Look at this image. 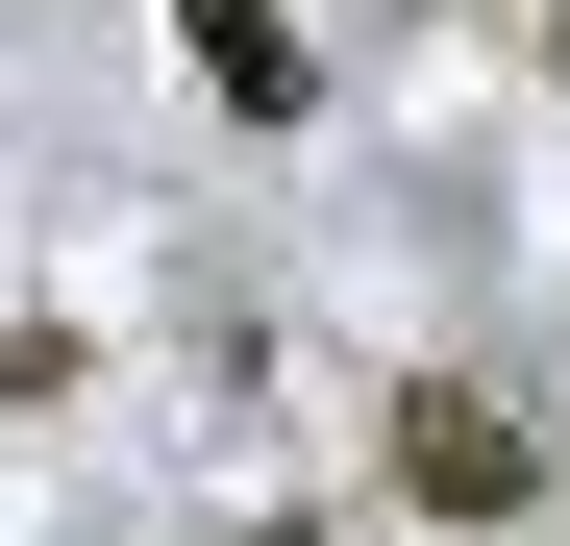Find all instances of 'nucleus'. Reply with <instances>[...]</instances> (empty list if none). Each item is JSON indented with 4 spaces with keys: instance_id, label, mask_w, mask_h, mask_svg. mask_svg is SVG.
I'll return each instance as SVG.
<instances>
[{
    "instance_id": "f257e3e1",
    "label": "nucleus",
    "mask_w": 570,
    "mask_h": 546,
    "mask_svg": "<svg viewBox=\"0 0 570 546\" xmlns=\"http://www.w3.org/2000/svg\"><path fill=\"white\" fill-rule=\"evenodd\" d=\"M372 472H397V521H546L570 447H546L521 373H397V398H372Z\"/></svg>"
},
{
    "instance_id": "f03ea898",
    "label": "nucleus",
    "mask_w": 570,
    "mask_h": 546,
    "mask_svg": "<svg viewBox=\"0 0 570 546\" xmlns=\"http://www.w3.org/2000/svg\"><path fill=\"white\" fill-rule=\"evenodd\" d=\"M174 50H199V100H224V125H298V100H323L273 0H174Z\"/></svg>"
},
{
    "instance_id": "7ed1b4c3",
    "label": "nucleus",
    "mask_w": 570,
    "mask_h": 546,
    "mask_svg": "<svg viewBox=\"0 0 570 546\" xmlns=\"http://www.w3.org/2000/svg\"><path fill=\"white\" fill-rule=\"evenodd\" d=\"M546 75H570V0H546Z\"/></svg>"
}]
</instances>
